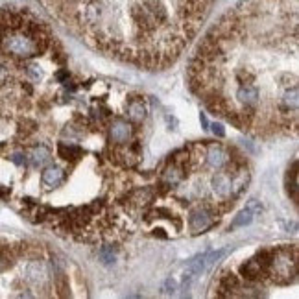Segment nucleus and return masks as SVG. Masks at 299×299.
<instances>
[{
	"label": "nucleus",
	"mask_w": 299,
	"mask_h": 299,
	"mask_svg": "<svg viewBox=\"0 0 299 299\" xmlns=\"http://www.w3.org/2000/svg\"><path fill=\"white\" fill-rule=\"evenodd\" d=\"M298 275V247L273 249L268 266V277L277 285H290Z\"/></svg>",
	"instance_id": "f257e3e1"
},
{
	"label": "nucleus",
	"mask_w": 299,
	"mask_h": 299,
	"mask_svg": "<svg viewBox=\"0 0 299 299\" xmlns=\"http://www.w3.org/2000/svg\"><path fill=\"white\" fill-rule=\"evenodd\" d=\"M213 220H215V211L209 207V205L196 207L194 211H190L189 227L194 234L203 233L205 229H209L211 225H213Z\"/></svg>",
	"instance_id": "f03ea898"
},
{
	"label": "nucleus",
	"mask_w": 299,
	"mask_h": 299,
	"mask_svg": "<svg viewBox=\"0 0 299 299\" xmlns=\"http://www.w3.org/2000/svg\"><path fill=\"white\" fill-rule=\"evenodd\" d=\"M205 150H207L205 161H207V164L211 168L220 170V168H224L225 164H229V161H231L229 151L224 148V146H220V144H209Z\"/></svg>",
	"instance_id": "7ed1b4c3"
},
{
	"label": "nucleus",
	"mask_w": 299,
	"mask_h": 299,
	"mask_svg": "<svg viewBox=\"0 0 299 299\" xmlns=\"http://www.w3.org/2000/svg\"><path fill=\"white\" fill-rule=\"evenodd\" d=\"M131 133H133V128H131L130 122H126L124 118H115L109 126V135L111 141L117 144H124L130 141Z\"/></svg>",
	"instance_id": "20e7f679"
},
{
	"label": "nucleus",
	"mask_w": 299,
	"mask_h": 299,
	"mask_svg": "<svg viewBox=\"0 0 299 299\" xmlns=\"http://www.w3.org/2000/svg\"><path fill=\"white\" fill-rule=\"evenodd\" d=\"M211 183H213V192L222 200H227L229 196L233 194V190H231V174L218 172Z\"/></svg>",
	"instance_id": "39448f33"
},
{
	"label": "nucleus",
	"mask_w": 299,
	"mask_h": 299,
	"mask_svg": "<svg viewBox=\"0 0 299 299\" xmlns=\"http://www.w3.org/2000/svg\"><path fill=\"white\" fill-rule=\"evenodd\" d=\"M63 177H65V172L59 168V166H48L41 174V183H43L45 189H54V187L61 185Z\"/></svg>",
	"instance_id": "423d86ee"
},
{
	"label": "nucleus",
	"mask_w": 299,
	"mask_h": 299,
	"mask_svg": "<svg viewBox=\"0 0 299 299\" xmlns=\"http://www.w3.org/2000/svg\"><path fill=\"white\" fill-rule=\"evenodd\" d=\"M183 164H177V163H172L170 166H166L163 172V176H161V183H163V187H176L177 183L183 179Z\"/></svg>",
	"instance_id": "0eeeda50"
},
{
	"label": "nucleus",
	"mask_w": 299,
	"mask_h": 299,
	"mask_svg": "<svg viewBox=\"0 0 299 299\" xmlns=\"http://www.w3.org/2000/svg\"><path fill=\"white\" fill-rule=\"evenodd\" d=\"M26 277H28V281H32L35 285H43L46 281V277H48L45 264H43L41 260H33V262H30L26 268Z\"/></svg>",
	"instance_id": "6e6552de"
},
{
	"label": "nucleus",
	"mask_w": 299,
	"mask_h": 299,
	"mask_svg": "<svg viewBox=\"0 0 299 299\" xmlns=\"http://www.w3.org/2000/svg\"><path fill=\"white\" fill-rule=\"evenodd\" d=\"M28 157H30V163L33 166H43V164H46L52 159V153H50V150L46 146H35V148L30 150Z\"/></svg>",
	"instance_id": "1a4fd4ad"
},
{
	"label": "nucleus",
	"mask_w": 299,
	"mask_h": 299,
	"mask_svg": "<svg viewBox=\"0 0 299 299\" xmlns=\"http://www.w3.org/2000/svg\"><path fill=\"white\" fill-rule=\"evenodd\" d=\"M128 113L133 122H143L146 118V105L143 104V100H131L128 104Z\"/></svg>",
	"instance_id": "9d476101"
},
{
	"label": "nucleus",
	"mask_w": 299,
	"mask_h": 299,
	"mask_svg": "<svg viewBox=\"0 0 299 299\" xmlns=\"http://www.w3.org/2000/svg\"><path fill=\"white\" fill-rule=\"evenodd\" d=\"M255 215L249 211V209H244V211H240L238 215L234 216V220L231 222V229H238V227H246V225H249L251 222H253Z\"/></svg>",
	"instance_id": "9b49d317"
},
{
	"label": "nucleus",
	"mask_w": 299,
	"mask_h": 299,
	"mask_svg": "<svg viewBox=\"0 0 299 299\" xmlns=\"http://www.w3.org/2000/svg\"><path fill=\"white\" fill-rule=\"evenodd\" d=\"M59 157L61 159H65V161H69V159H78L79 155H81V150L78 148V146H72V144H65V143H61L59 144Z\"/></svg>",
	"instance_id": "f8f14e48"
},
{
	"label": "nucleus",
	"mask_w": 299,
	"mask_h": 299,
	"mask_svg": "<svg viewBox=\"0 0 299 299\" xmlns=\"http://www.w3.org/2000/svg\"><path fill=\"white\" fill-rule=\"evenodd\" d=\"M11 264V253L7 249H0V272H4Z\"/></svg>",
	"instance_id": "ddd939ff"
},
{
	"label": "nucleus",
	"mask_w": 299,
	"mask_h": 299,
	"mask_svg": "<svg viewBox=\"0 0 299 299\" xmlns=\"http://www.w3.org/2000/svg\"><path fill=\"white\" fill-rule=\"evenodd\" d=\"M100 257H102V262L104 264H111V262H115V253H113V249L111 247H105L100 251Z\"/></svg>",
	"instance_id": "4468645a"
},
{
	"label": "nucleus",
	"mask_w": 299,
	"mask_h": 299,
	"mask_svg": "<svg viewBox=\"0 0 299 299\" xmlns=\"http://www.w3.org/2000/svg\"><path fill=\"white\" fill-rule=\"evenodd\" d=\"M247 209H249L253 215H260V213H262V205H260L257 200H249V203H247Z\"/></svg>",
	"instance_id": "2eb2a0df"
},
{
	"label": "nucleus",
	"mask_w": 299,
	"mask_h": 299,
	"mask_svg": "<svg viewBox=\"0 0 299 299\" xmlns=\"http://www.w3.org/2000/svg\"><path fill=\"white\" fill-rule=\"evenodd\" d=\"M7 76H9V69H7V65L4 61H0V83H4L7 79Z\"/></svg>",
	"instance_id": "dca6fc26"
},
{
	"label": "nucleus",
	"mask_w": 299,
	"mask_h": 299,
	"mask_svg": "<svg viewBox=\"0 0 299 299\" xmlns=\"http://www.w3.org/2000/svg\"><path fill=\"white\" fill-rule=\"evenodd\" d=\"M163 288H164V292H166V294H174L177 290V283L174 279H168L166 283H164Z\"/></svg>",
	"instance_id": "f3484780"
},
{
	"label": "nucleus",
	"mask_w": 299,
	"mask_h": 299,
	"mask_svg": "<svg viewBox=\"0 0 299 299\" xmlns=\"http://www.w3.org/2000/svg\"><path fill=\"white\" fill-rule=\"evenodd\" d=\"M213 133H215L216 137H220V139H224V137H225V130H224V126H222V124H218V122L213 124Z\"/></svg>",
	"instance_id": "a211bd4d"
},
{
	"label": "nucleus",
	"mask_w": 299,
	"mask_h": 299,
	"mask_svg": "<svg viewBox=\"0 0 299 299\" xmlns=\"http://www.w3.org/2000/svg\"><path fill=\"white\" fill-rule=\"evenodd\" d=\"M11 161H13L15 164H19V166H24V163H26V159H24L22 153H13V155H11Z\"/></svg>",
	"instance_id": "6ab92c4d"
},
{
	"label": "nucleus",
	"mask_w": 299,
	"mask_h": 299,
	"mask_svg": "<svg viewBox=\"0 0 299 299\" xmlns=\"http://www.w3.org/2000/svg\"><path fill=\"white\" fill-rule=\"evenodd\" d=\"M35 69H37V67H28V74H30V76H32L33 79H39L41 78V72L39 71H35Z\"/></svg>",
	"instance_id": "aec40b11"
},
{
	"label": "nucleus",
	"mask_w": 299,
	"mask_h": 299,
	"mask_svg": "<svg viewBox=\"0 0 299 299\" xmlns=\"http://www.w3.org/2000/svg\"><path fill=\"white\" fill-rule=\"evenodd\" d=\"M200 122H202V126H203V130H207L209 128V120H207V117H205V115H200Z\"/></svg>",
	"instance_id": "412c9836"
},
{
	"label": "nucleus",
	"mask_w": 299,
	"mask_h": 299,
	"mask_svg": "<svg viewBox=\"0 0 299 299\" xmlns=\"http://www.w3.org/2000/svg\"><path fill=\"white\" fill-rule=\"evenodd\" d=\"M67 78H69V72H59V74H58V79H59V81H65Z\"/></svg>",
	"instance_id": "4be33fe9"
}]
</instances>
